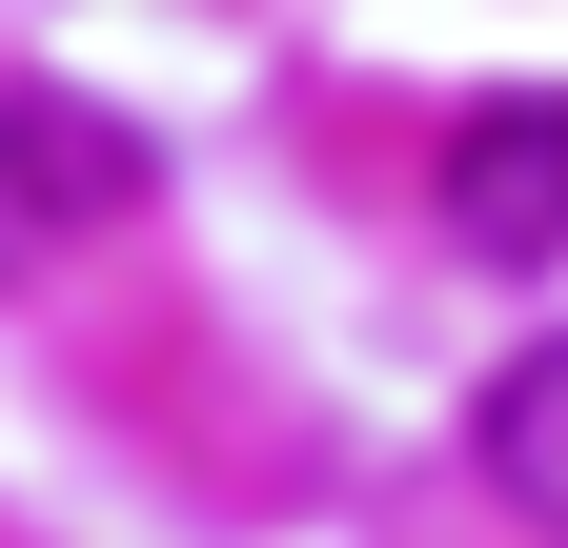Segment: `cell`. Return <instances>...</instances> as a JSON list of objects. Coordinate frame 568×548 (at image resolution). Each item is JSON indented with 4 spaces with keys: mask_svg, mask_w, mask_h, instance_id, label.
<instances>
[{
    "mask_svg": "<svg viewBox=\"0 0 568 548\" xmlns=\"http://www.w3.org/2000/svg\"><path fill=\"white\" fill-rule=\"evenodd\" d=\"M426 203H447V244H467V264H568V82L467 102V122H447V163H426Z\"/></svg>",
    "mask_w": 568,
    "mask_h": 548,
    "instance_id": "6da1fadb",
    "label": "cell"
},
{
    "mask_svg": "<svg viewBox=\"0 0 568 548\" xmlns=\"http://www.w3.org/2000/svg\"><path fill=\"white\" fill-rule=\"evenodd\" d=\"M142 203V143L102 102H0V285H41L61 244H102Z\"/></svg>",
    "mask_w": 568,
    "mask_h": 548,
    "instance_id": "7a4b0ae2",
    "label": "cell"
},
{
    "mask_svg": "<svg viewBox=\"0 0 568 548\" xmlns=\"http://www.w3.org/2000/svg\"><path fill=\"white\" fill-rule=\"evenodd\" d=\"M467 447H487V488L568 548V346H528L508 386H487V406H467Z\"/></svg>",
    "mask_w": 568,
    "mask_h": 548,
    "instance_id": "3957f363",
    "label": "cell"
}]
</instances>
